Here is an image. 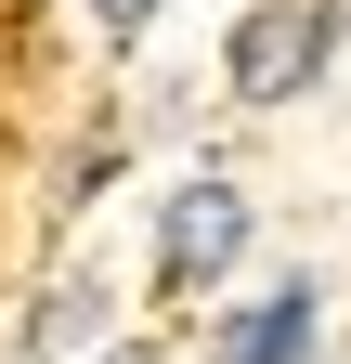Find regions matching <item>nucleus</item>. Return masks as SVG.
<instances>
[{
	"instance_id": "nucleus-1",
	"label": "nucleus",
	"mask_w": 351,
	"mask_h": 364,
	"mask_svg": "<svg viewBox=\"0 0 351 364\" xmlns=\"http://www.w3.org/2000/svg\"><path fill=\"white\" fill-rule=\"evenodd\" d=\"M338 26H351L338 0H247L234 39H222V91H234V105H299V91L325 78Z\"/></svg>"
},
{
	"instance_id": "nucleus-2",
	"label": "nucleus",
	"mask_w": 351,
	"mask_h": 364,
	"mask_svg": "<svg viewBox=\"0 0 351 364\" xmlns=\"http://www.w3.org/2000/svg\"><path fill=\"white\" fill-rule=\"evenodd\" d=\"M247 260V196L222 169H195L183 196H156V299H208Z\"/></svg>"
},
{
	"instance_id": "nucleus-3",
	"label": "nucleus",
	"mask_w": 351,
	"mask_h": 364,
	"mask_svg": "<svg viewBox=\"0 0 351 364\" xmlns=\"http://www.w3.org/2000/svg\"><path fill=\"white\" fill-rule=\"evenodd\" d=\"M313 326H325V287L313 273H274V287L208 338V364H313Z\"/></svg>"
},
{
	"instance_id": "nucleus-4",
	"label": "nucleus",
	"mask_w": 351,
	"mask_h": 364,
	"mask_svg": "<svg viewBox=\"0 0 351 364\" xmlns=\"http://www.w3.org/2000/svg\"><path fill=\"white\" fill-rule=\"evenodd\" d=\"M104 312H117L104 273H65V287L26 312V364H92V351H104Z\"/></svg>"
},
{
	"instance_id": "nucleus-5",
	"label": "nucleus",
	"mask_w": 351,
	"mask_h": 364,
	"mask_svg": "<svg viewBox=\"0 0 351 364\" xmlns=\"http://www.w3.org/2000/svg\"><path fill=\"white\" fill-rule=\"evenodd\" d=\"M92 26L117 39V53H130V39H144V26H156V0H92Z\"/></svg>"
},
{
	"instance_id": "nucleus-6",
	"label": "nucleus",
	"mask_w": 351,
	"mask_h": 364,
	"mask_svg": "<svg viewBox=\"0 0 351 364\" xmlns=\"http://www.w3.org/2000/svg\"><path fill=\"white\" fill-rule=\"evenodd\" d=\"M92 364H169V351H156V338H104Z\"/></svg>"
}]
</instances>
